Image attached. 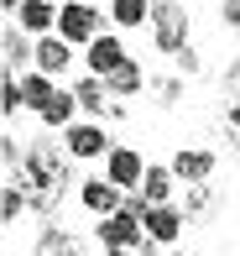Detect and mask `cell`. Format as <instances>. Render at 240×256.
<instances>
[{"label":"cell","instance_id":"obj_1","mask_svg":"<svg viewBox=\"0 0 240 256\" xmlns=\"http://www.w3.org/2000/svg\"><path fill=\"white\" fill-rule=\"evenodd\" d=\"M16 183L21 194H26V204H31V214H42V220H52L63 209L68 199V188L78 194V178H73V157H68V146L63 142H26V162L16 168Z\"/></svg>","mask_w":240,"mask_h":256},{"label":"cell","instance_id":"obj_2","mask_svg":"<svg viewBox=\"0 0 240 256\" xmlns=\"http://www.w3.org/2000/svg\"><path fill=\"white\" fill-rule=\"evenodd\" d=\"M152 48L162 58H178L183 48L193 42V21H188V6L183 0H152Z\"/></svg>","mask_w":240,"mask_h":256},{"label":"cell","instance_id":"obj_3","mask_svg":"<svg viewBox=\"0 0 240 256\" xmlns=\"http://www.w3.org/2000/svg\"><path fill=\"white\" fill-rule=\"evenodd\" d=\"M105 21H110V16H99L89 0H63V10H58V37L68 42V48H78V52H84L89 42H99V37L110 32Z\"/></svg>","mask_w":240,"mask_h":256},{"label":"cell","instance_id":"obj_4","mask_svg":"<svg viewBox=\"0 0 240 256\" xmlns=\"http://www.w3.org/2000/svg\"><path fill=\"white\" fill-rule=\"evenodd\" d=\"M63 146H68V157H73V162H105L120 142L110 136L105 120H78V126H68V131H63Z\"/></svg>","mask_w":240,"mask_h":256},{"label":"cell","instance_id":"obj_5","mask_svg":"<svg viewBox=\"0 0 240 256\" xmlns=\"http://www.w3.org/2000/svg\"><path fill=\"white\" fill-rule=\"evenodd\" d=\"M167 168L178 172L183 188H188V183H214V172H220V152H214V146H178V152L167 157Z\"/></svg>","mask_w":240,"mask_h":256},{"label":"cell","instance_id":"obj_6","mask_svg":"<svg viewBox=\"0 0 240 256\" xmlns=\"http://www.w3.org/2000/svg\"><path fill=\"white\" fill-rule=\"evenodd\" d=\"M94 240H99V251H141L146 225L131 214H110V220H94Z\"/></svg>","mask_w":240,"mask_h":256},{"label":"cell","instance_id":"obj_7","mask_svg":"<svg viewBox=\"0 0 240 256\" xmlns=\"http://www.w3.org/2000/svg\"><path fill=\"white\" fill-rule=\"evenodd\" d=\"M105 178L115 183L120 194H141V178H146V157H141V146H115V152L105 157Z\"/></svg>","mask_w":240,"mask_h":256},{"label":"cell","instance_id":"obj_8","mask_svg":"<svg viewBox=\"0 0 240 256\" xmlns=\"http://www.w3.org/2000/svg\"><path fill=\"white\" fill-rule=\"evenodd\" d=\"M78 204H84V214H94V220H110V214H120L125 194H120L115 183L105 178V172H94V178H78Z\"/></svg>","mask_w":240,"mask_h":256},{"label":"cell","instance_id":"obj_9","mask_svg":"<svg viewBox=\"0 0 240 256\" xmlns=\"http://www.w3.org/2000/svg\"><path fill=\"white\" fill-rule=\"evenodd\" d=\"M0 63H5V74H16V78H26L31 68H37V42H31L16 21H5V32H0Z\"/></svg>","mask_w":240,"mask_h":256},{"label":"cell","instance_id":"obj_10","mask_svg":"<svg viewBox=\"0 0 240 256\" xmlns=\"http://www.w3.org/2000/svg\"><path fill=\"white\" fill-rule=\"evenodd\" d=\"M131 63V52H125V42H120V32H105L99 42H89L84 48V74H94V78H110L115 68Z\"/></svg>","mask_w":240,"mask_h":256},{"label":"cell","instance_id":"obj_11","mask_svg":"<svg viewBox=\"0 0 240 256\" xmlns=\"http://www.w3.org/2000/svg\"><path fill=\"white\" fill-rule=\"evenodd\" d=\"M58 10H63V0H26L10 21H16L31 42H42V37H52V32H58Z\"/></svg>","mask_w":240,"mask_h":256},{"label":"cell","instance_id":"obj_12","mask_svg":"<svg viewBox=\"0 0 240 256\" xmlns=\"http://www.w3.org/2000/svg\"><path fill=\"white\" fill-rule=\"evenodd\" d=\"M31 256H89V240L73 236L63 220H58V225L47 220V225L37 230V246H31Z\"/></svg>","mask_w":240,"mask_h":256},{"label":"cell","instance_id":"obj_13","mask_svg":"<svg viewBox=\"0 0 240 256\" xmlns=\"http://www.w3.org/2000/svg\"><path fill=\"white\" fill-rule=\"evenodd\" d=\"M178 194H183L178 172L167 168V162H146V178H141V199L152 204V209H162V204H178Z\"/></svg>","mask_w":240,"mask_h":256},{"label":"cell","instance_id":"obj_14","mask_svg":"<svg viewBox=\"0 0 240 256\" xmlns=\"http://www.w3.org/2000/svg\"><path fill=\"white\" fill-rule=\"evenodd\" d=\"M141 225H146V236H152L162 251H178V240H183V230H188V220H183L178 204H162V209H152Z\"/></svg>","mask_w":240,"mask_h":256},{"label":"cell","instance_id":"obj_15","mask_svg":"<svg viewBox=\"0 0 240 256\" xmlns=\"http://www.w3.org/2000/svg\"><path fill=\"white\" fill-rule=\"evenodd\" d=\"M68 89H73L78 115H84V120H105V110H110V84H105V78H94V74H78Z\"/></svg>","mask_w":240,"mask_h":256},{"label":"cell","instance_id":"obj_16","mask_svg":"<svg viewBox=\"0 0 240 256\" xmlns=\"http://www.w3.org/2000/svg\"><path fill=\"white\" fill-rule=\"evenodd\" d=\"M73 58H78V48H68L58 32H52V37L37 42V74H47V78H58V84H63V74L73 68Z\"/></svg>","mask_w":240,"mask_h":256},{"label":"cell","instance_id":"obj_17","mask_svg":"<svg viewBox=\"0 0 240 256\" xmlns=\"http://www.w3.org/2000/svg\"><path fill=\"white\" fill-rule=\"evenodd\" d=\"M178 209H183V220H188V230L193 225H209V214H214V183H188V188L178 194Z\"/></svg>","mask_w":240,"mask_h":256},{"label":"cell","instance_id":"obj_18","mask_svg":"<svg viewBox=\"0 0 240 256\" xmlns=\"http://www.w3.org/2000/svg\"><path fill=\"white\" fill-rule=\"evenodd\" d=\"M105 16L115 32H141V26H152V0H110Z\"/></svg>","mask_w":240,"mask_h":256},{"label":"cell","instance_id":"obj_19","mask_svg":"<svg viewBox=\"0 0 240 256\" xmlns=\"http://www.w3.org/2000/svg\"><path fill=\"white\" fill-rule=\"evenodd\" d=\"M105 84H110V100H136L141 89H152V74H146V68L131 58L125 68H115V74L105 78Z\"/></svg>","mask_w":240,"mask_h":256},{"label":"cell","instance_id":"obj_20","mask_svg":"<svg viewBox=\"0 0 240 256\" xmlns=\"http://www.w3.org/2000/svg\"><path fill=\"white\" fill-rule=\"evenodd\" d=\"M37 120H42V126H52V131H58V136L68 131V126H78V120H84V115H78V100H73V89L63 84V89H58V100H52L47 110L37 115Z\"/></svg>","mask_w":240,"mask_h":256},{"label":"cell","instance_id":"obj_21","mask_svg":"<svg viewBox=\"0 0 240 256\" xmlns=\"http://www.w3.org/2000/svg\"><path fill=\"white\" fill-rule=\"evenodd\" d=\"M58 89H63L58 78H47V74H37V68H31V74L21 78V94H26V110H31V115H42V110H47V104L58 100Z\"/></svg>","mask_w":240,"mask_h":256},{"label":"cell","instance_id":"obj_22","mask_svg":"<svg viewBox=\"0 0 240 256\" xmlns=\"http://www.w3.org/2000/svg\"><path fill=\"white\" fill-rule=\"evenodd\" d=\"M183 84H188L183 74H157L146 94H152L157 104H162V110H178V104H183Z\"/></svg>","mask_w":240,"mask_h":256},{"label":"cell","instance_id":"obj_23","mask_svg":"<svg viewBox=\"0 0 240 256\" xmlns=\"http://www.w3.org/2000/svg\"><path fill=\"white\" fill-rule=\"evenodd\" d=\"M21 214H31V204H26V194L5 178V183H0V225H16Z\"/></svg>","mask_w":240,"mask_h":256},{"label":"cell","instance_id":"obj_24","mask_svg":"<svg viewBox=\"0 0 240 256\" xmlns=\"http://www.w3.org/2000/svg\"><path fill=\"white\" fill-rule=\"evenodd\" d=\"M21 110H26V94H21V78H16V74H0V115H5V126L16 120Z\"/></svg>","mask_w":240,"mask_h":256},{"label":"cell","instance_id":"obj_25","mask_svg":"<svg viewBox=\"0 0 240 256\" xmlns=\"http://www.w3.org/2000/svg\"><path fill=\"white\" fill-rule=\"evenodd\" d=\"M173 74H183V78H199V74H204V52L193 48V42H188V48L173 58Z\"/></svg>","mask_w":240,"mask_h":256},{"label":"cell","instance_id":"obj_26","mask_svg":"<svg viewBox=\"0 0 240 256\" xmlns=\"http://www.w3.org/2000/svg\"><path fill=\"white\" fill-rule=\"evenodd\" d=\"M220 126H225V136H230V146H240V100H230V104H225Z\"/></svg>","mask_w":240,"mask_h":256},{"label":"cell","instance_id":"obj_27","mask_svg":"<svg viewBox=\"0 0 240 256\" xmlns=\"http://www.w3.org/2000/svg\"><path fill=\"white\" fill-rule=\"evenodd\" d=\"M220 84H225V94H235V100H240V52L230 58V63H225V74H220Z\"/></svg>","mask_w":240,"mask_h":256},{"label":"cell","instance_id":"obj_28","mask_svg":"<svg viewBox=\"0 0 240 256\" xmlns=\"http://www.w3.org/2000/svg\"><path fill=\"white\" fill-rule=\"evenodd\" d=\"M220 26H230L240 37V0H220Z\"/></svg>","mask_w":240,"mask_h":256},{"label":"cell","instance_id":"obj_29","mask_svg":"<svg viewBox=\"0 0 240 256\" xmlns=\"http://www.w3.org/2000/svg\"><path fill=\"white\" fill-rule=\"evenodd\" d=\"M115 120H131V104H125V100H110V110H105V126H115Z\"/></svg>","mask_w":240,"mask_h":256},{"label":"cell","instance_id":"obj_30","mask_svg":"<svg viewBox=\"0 0 240 256\" xmlns=\"http://www.w3.org/2000/svg\"><path fill=\"white\" fill-rule=\"evenodd\" d=\"M136 256H167V251H162V246H157V240H152V236H146V240H141V251H136Z\"/></svg>","mask_w":240,"mask_h":256},{"label":"cell","instance_id":"obj_31","mask_svg":"<svg viewBox=\"0 0 240 256\" xmlns=\"http://www.w3.org/2000/svg\"><path fill=\"white\" fill-rule=\"evenodd\" d=\"M21 6H26V0H0V10H5V16H16Z\"/></svg>","mask_w":240,"mask_h":256},{"label":"cell","instance_id":"obj_32","mask_svg":"<svg viewBox=\"0 0 240 256\" xmlns=\"http://www.w3.org/2000/svg\"><path fill=\"white\" fill-rule=\"evenodd\" d=\"M99 256H136V251H99Z\"/></svg>","mask_w":240,"mask_h":256},{"label":"cell","instance_id":"obj_33","mask_svg":"<svg viewBox=\"0 0 240 256\" xmlns=\"http://www.w3.org/2000/svg\"><path fill=\"white\" fill-rule=\"evenodd\" d=\"M167 256H188V251H167Z\"/></svg>","mask_w":240,"mask_h":256},{"label":"cell","instance_id":"obj_34","mask_svg":"<svg viewBox=\"0 0 240 256\" xmlns=\"http://www.w3.org/2000/svg\"><path fill=\"white\" fill-rule=\"evenodd\" d=\"M105 6H110V0H105Z\"/></svg>","mask_w":240,"mask_h":256}]
</instances>
